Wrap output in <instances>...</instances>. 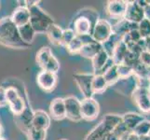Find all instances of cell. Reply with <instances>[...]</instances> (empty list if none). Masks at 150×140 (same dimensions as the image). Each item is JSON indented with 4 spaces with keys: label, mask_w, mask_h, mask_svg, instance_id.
I'll return each instance as SVG.
<instances>
[{
    "label": "cell",
    "mask_w": 150,
    "mask_h": 140,
    "mask_svg": "<svg viewBox=\"0 0 150 140\" xmlns=\"http://www.w3.org/2000/svg\"><path fill=\"white\" fill-rule=\"evenodd\" d=\"M0 45L16 50H25L31 47L21 38L19 29L10 17L0 19Z\"/></svg>",
    "instance_id": "cell-1"
},
{
    "label": "cell",
    "mask_w": 150,
    "mask_h": 140,
    "mask_svg": "<svg viewBox=\"0 0 150 140\" xmlns=\"http://www.w3.org/2000/svg\"><path fill=\"white\" fill-rule=\"evenodd\" d=\"M98 21H99V15L95 9L91 8H84L77 12L70 28L76 36L91 35L94 25Z\"/></svg>",
    "instance_id": "cell-2"
},
{
    "label": "cell",
    "mask_w": 150,
    "mask_h": 140,
    "mask_svg": "<svg viewBox=\"0 0 150 140\" xmlns=\"http://www.w3.org/2000/svg\"><path fill=\"white\" fill-rule=\"evenodd\" d=\"M28 9L30 11V24L35 34H46L50 25L55 23L53 19L38 5H35Z\"/></svg>",
    "instance_id": "cell-3"
},
{
    "label": "cell",
    "mask_w": 150,
    "mask_h": 140,
    "mask_svg": "<svg viewBox=\"0 0 150 140\" xmlns=\"http://www.w3.org/2000/svg\"><path fill=\"white\" fill-rule=\"evenodd\" d=\"M80 110L81 117L86 121H93L99 116L100 106L93 98H84L80 101Z\"/></svg>",
    "instance_id": "cell-4"
},
{
    "label": "cell",
    "mask_w": 150,
    "mask_h": 140,
    "mask_svg": "<svg viewBox=\"0 0 150 140\" xmlns=\"http://www.w3.org/2000/svg\"><path fill=\"white\" fill-rule=\"evenodd\" d=\"M112 34V25L106 20H99L94 25L91 37L98 43H103L109 39Z\"/></svg>",
    "instance_id": "cell-5"
},
{
    "label": "cell",
    "mask_w": 150,
    "mask_h": 140,
    "mask_svg": "<svg viewBox=\"0 0 150 140\" xmlns=\"http://www.w3.org/2000/svg\"><path fill=\"white\" fill-rule=\"evenodd\" d=\"M133 102L143 113L150 112V92L148 88L138 87L132 93Z\"/></svg>",
    "instance_id": "cell-6"
},
{
    "label": "cell",
    "mask_w": 150,
    "mask_h": 140,
    "mask_svg": "<svg viewBox=\"0 0 150 140\" xmlns=\"http://www.w3.org/2000/svg\"><path fill=\"white\" fill-rule=\"evenodd\" d=\"M93 74H86V73H76L73 76L76 84L79 87V91L84 95V98H91L93 96L92 92V80Z\"/></svg>",
    "instance_id": "cell-7"
},
{
    "label": "cell",
    "mask_w": 150,
    "mask_h": 140,
    "mask_svg": "<svg viewBox=\"0 0 150 140\" xmlns=\"http://www.w3.org/2000/svg\"><path fill=\"white\" fill-rule=\"evenodd\" d=\"M65 106V115L72 122H80L82 120L80 110V101L76 96H67L64 98Z\"/></svg>",
    "instance_id": "cell-8"
},
{
    "label": "cell",
    "mask_w": 150,
    "mask_h": 140,
    "mask_svg": "<svg viewBox=\"0 0 150 140\" xmlns=\"http://www.w3.org/2000/svg\"><path fill=\"white\" fill-rule=\"evenodd\" d=\"M91 63L94 72L93 75H103L110 66L115 65L113 60L103 50L91 59Z\"/></svg>",
    "instance_id": "cell-9"
},
{
    "label": "cell",
    "mask_w": 150,
    "mask_h": 140,
    "mask_svg": "<svg viewBox=\"0 0 150 140\" xmlns=\"http://www.w3.org/2000/svg\"><path fill=\"white\" fill-rule=\"evenodd\" d=\"M123 18L132 23H139L144 19V9L139 6L137 1H128L127 9Z\"/></svg>",
    "instance_id": "cell-10"
},
{
    "label": "cell",
    "mask_w": 150,
    "mask_h": 140,
    "mask_svg": "<svg viewBox=\"0 0 150 140\" xmlns=\"http://www.w3.org/2000/svg\"><path fill=\"white\" fill-rule=\"evenodd\" d=\"M37 82L40 89L44 92H50L53 91L57 84V75L54 73L42 70L40 71L37 77Z\"/></svg>",
    "instance_id": "cell-11"
},
{
    "label": "cell",
    "mask_w": 150,
    "mask_h": 140,
    "mask_svg": "<svg viewBox=\"0 0 150 140\" xmlns=\"http://www.w3.org/2000/svg\"><path fill=\"white\" fill-rule=\"evenodd\" d=\"M128 1H123V0H112L108 1L106 4V12L111 17L121 19L125 14L127 9Z\"/></svg>",
    "instance_id": "cell-12"
},
{
    "label": "cell",
    "mask_w": 150,
    "mask_h": 140,
    "mask_svg": "<svg viewBox=\"0 0 150 140\" xmlns=\"http://www.w3.org/2000/svg\"><path fill=\"white\" fill-rule=\"evenodd\" d=\"M31 125L33 128L38 129V130L47 131L50 125V117L44 110H35L33 114Z\"/></svg>",
    "instance_id": "cell-13"
},
{
    "label": "cell",
    "mask_w": 150,
    "mask_h": 140,
    "mask_svg": "<svg viewBox=\"0 0 150 140\" xmlns=\"http://www.w3.org/2000/svg\"><path fill=\"white\" fill-rule=\"evenodd\" d=\"M17 27L23 26L30 23V11L26 7H18L9 16Z\"/></svg>",
    "instance_id": "cell-14"
},
{
    "label": "cell",
    "mask_w": 150,
    "mask_h": 140,
    "mask_svg": "<svg viewBox=\"0 0 150 140\" xmlns=\"http://www.w3.org/2000/svg\"><path fill=\"white\" fill-rule=\"evenodd\" d=\"M50 117H51L55 121H61L66 117L64 98H55L50 102Z\"/></svg>",
    "instance_id": "cell-15"
},
{
    "label": "cell",
    "mask_w": 150,
    "mask_h": 140,
    "mask_svg": "<svg viewBox=\"0 0 150 140\" xmlns=\"http://www.w3.org/2000/svg\"><path fill=\"white\" fill-rule=\"evenodd\" d=\"M138 28L137 23H132L126 21L124 18H121L117 23L112 25V34L118 36L122 38L124 35H126L132 30H135Z\"/></svg>",
    "instance_id": "cell-16"
},
{
    "label": "cell",
    "mask_w": 150,
    "mask_h": 140,
    "mask_svg": "<svg viewBox=\"0 0 150 140\" xmlns=\"http://www.w3.org/2000/svg\"><path fill=\"white\" fill-rule=\"evenodd\" d=\"M122 118V123L125 125L127 130L129 132H132L135 127L140 123L142 121L144 120V118L140 115V114L135 112H128L121 116Z\"/></svg>",
    "instance_id": "cell-17"
},
{
    "label": "cell",
    "mask_w": 150,
    "mask_h": 140,
    "mask_svg": "<svg viewBox=\"0 0 150 140\" xmlns=\"http://www.w3.org/2000/svg\"><path fill=\"white\" fill-rule=\"evenodd\" d=\"M102 50H103L102 44L96 42V41H93V42H91V43H88L82 46L79 54L81 55L82 57H84V58L92 59L98 53H100Z\"/></svg>",
    "instance_id": "cell-18"
},
{
    "label": "cell",
    "mask_w": 150,
    "mask_h": 140,
    "mask_svg": "<svg viewBox=\"0 0 150 140\" xmlns=\"http://www.w3.org/2000/svg\"><path fill=\"white\" fill-rule=\"evenodd\" d=\"M63 32H64V30L62 29L59 25H57L56 23H53L48 28L47 32H46V35H47L49 40L53 45L59 46V45H62Z\"/></svg>",
    "instance_id": "cell-19"
},
{
    "label": "cell",
    "mask_w": 150,
    "mask_h": 140,
    "mask_svg": "<svg viewBox=\"0 0 150 140\" xmlns=\"http://www.w3.org/2000/svg\"><path fill=\"white\" fill-rule=\"evenodd\" d=\"M109 133L111 132L106 128L105 123L101 122L96 127H94L87 134L85 140H101L102 138L105 137Z\"/></svg>",
    "instance_id": "cell-20"
},
{
    "label": "cell",
    "mask_w": 150,
    "mask_h": 140,
    "mask_svg": "<svg viewBox=\"0 0 150 140\" xmlns=\"http://www.w3.org/2000/svg\"><path fill=\"white\" fill-rule=\"evenodd\" d=\"M128 51V47L123 43V41L120 40L118 42L115 48V50H114L113 55H112V60L114 62L115 65H120L122 64L124 58H125L126 53Z\"/></svg>",
    "instance_id": "cell-21"
},
{
    "label": "cell",
    "mask_w": 150,
    "mask_h": 140,
    "mask_svg": "<svg viewBox=\"0 0 150 140\" xmlns=\"http://www.w3.org/2000/svg\"><path fill=\"white\" fill-rule=\"evenodd\" d=\"M18 29H19L20 37H21V38L23 39V42L30 45V46L32 45L34 38L35 36V33L33 27L31 26L30 23L28 24H26V25H23V26L18 27Z\"/></svg>",
    "instance_id": "cell-22"
},
{
    "label": "cell",
    "mask_w": 150,
    "mask_h": 140,
    "mask_svg": "<svg viewBox=\"0 0 150 140\" xmlns=\"http://www.w3.org/2000/svg\"><path fill=\"white\" fill-rule=\"evenodd\" d=\"M105 79L106 84L109 86H113L115 85L117 82L120 80V77H118V73H117V65H113L112 66H110L105 73L102 75Z\"/></svg>",
    "instance_id": "cell-23"
},
{
    "label": "cell",
    "mask_w": 150,
    "mask_h": 140,
    "mask_svg": "<svg viewBox=\"0 0 150 140\" xmlns=\"http://www.w3.org/2000/svg\"><path fill=\"white\" fill-rule=\"evenodd\" d=\"M52 55V53H51V50L50 47H42L38 53H37V56H35V61H37L38 65L41 67V68H44V66L46 65V64L48 63V61L50 60V58Z\"/></svg>",
    "instance_id": "cell-24"
},
{
    "label": "cell",
    "mask_w": 150,
    "mask_h": 140,
    "mask_svg": "<svg viewBox=\"0 0 150 140\" xmlns=\"http://www.w3.org/2000/svg\"><path fill=\"white\" fill-rule=\"evenodd\" d=\"M120 40H121L120 37H118V36H116V35H112L109 38V39L106 40L105 42L102 43L103 50L105 51V53H107V55L109 56L110 58H112V55H113L114 50H115L116 46Z\"/></svg>",
    "instance_id": "cell-25"
},
{
    "label": "cell",
    "mask_w": 150,
    "mask_h": 140,
    "mask_svg": "<svg viewBox=\"0 0 150 140\" xmlns=\"http://www.w3.org/2000/svg\"><path fill=\"white\" fill-rule=\"evenodd\" d=\"M102 122L105 123V125L106 126L108 130L110 132H113L114 129L118 124H120L122 122V118L120 115H117V114H106Z\"/></svg>",
    "instance_id": "cell-26"
},
{
    "label": "cell",
    "mask_w": 150,
    "mask_h": 140,
    "mask_svg": "<svg viewBox=\"0 0 150 140\" xmlns=\"http://www.w3.org/2000/svg\"><path fill=\"white\" fill-rule=\"evenodd\" d=\"M107 87L108 85L106 84L102 75H94L93 80H92V92H93V93L101 95V93L105 92Z\"/></svg>",
    "instance_id": "cell-27"
},
{
    "label": "cell",
    "mask_w": 150,
    "mask_h": 140,
    "mask_svg": "<svg viewBox=\"0 0 150 140\" xmlns=\"http://www.w3.org/2000/svg\"><path fill=\"white\" fill-rule=\"evenodd\" d=\"M8 106L10 107V110L13 112L14 116H18L24 111L25 107H26V104H25L23 96H20L18 99L8 104Z\"/></svg>",
    "instance_id": "cell-28"
},
{
    "label": "cell",
    "mask_w": 150,
    "mask_h": 140,
    "mask_svg": "<svg viewBox=\"0 0 150 140\" xmlns=\"http://www.w3.org/2000/svg\"><path fill=\"white\" fill-rule=\"evenodd\" d=\"M149 131H150V121H147L144 119V121H142L138 124L132 133L136 134L137 136H147Z\"/></svg>",
    "instance_id": "cell-29"
},
{
    "label": "cell",
    "mask_w": 150,
    "mask_h": 140,
    "mask_svg": "<svg viewBox=\"0 0 150 140\" xmlns=\"http://www.w3.org/2000/svg\"><path fill=\"white\" fill-rule=\"evenodd\" d=\"M117 73H118V77H120V80H125L134 75L132 66H130L123 63L117 65Z\"/></svg>",
    "instance_id": "cell-30"
},
{
    "label": "cell",
    "mask_w": 150,
    "mask_h": 140,
    "mask_svg": "<svg viewBox=\"0 0 150 140\" xmlns=\"http://www.w3.org/2000/svg\"><path fill=\"white\" fill-rule=\"evenodd\" d=\"M138 32L141 38L146 39L150 37V21L144 18L138 23Z\"/></svg>",
    "instance_id": "cell-31"
},
{
    "label": "cell",
    "mask_w": 150,
    "mask_h": 140,
    "mask_svg": "<svg viewBox=\"0 0 150 140\" xmlns=\"http://www.w3.org/2000/svg\"><path fill=\"white\" fill-rule=\"evenodd\" d=\"M28 140H45L47 136V131L38 130L33 127H31L26 133Z\"/></svg>",
    "instance_id": "cell-32"
},
{
    "label": "cell",
    "mask_w": 150,
    "mask_h": 140,
    "mask_svg": "<svg viewBox=\"0 0 150 140\" xmlns=\"http://www.w3.org/2000/svg\"><path fill=\"white\" fill-rule=\"evenodd\" d=\"M82 46H83V43H82L81 39L79 38V36L76 35V37L74 38V39L66 46V49H67V50H68L70 53L76 54V53H79V50H81Z\"/></svg>",
    "instance_id": "cell-33"
},
{
    "label": "cell",
    "mask_w": 150,
    "mask_h": 140,
    "mask_svg": "<svg viewBox=\"0 0 150 140\" xmlns=\"http://www.w3.org/2000/svg\"><path fill=\"white\" fill-rule=\"evenodd\" d=\"M59 69H60V63H59V61L57 60L56 57L52 54L50 58V60L48 61V63L46 64V65L44 66L43 70L50 72V73L56 74L57 72L59 71Z\"/></svg>",
    "instance_id": "cell-34"
},
{
    "label": "cell",
    "mask_w": 150,
    "mask_h": 140,
    "mask_svg": "<svg viewBox=\"0 0 150 140\" xmlns=\"http://www.w3.org/2000/svg\"><path fill=\"white\" fill-rule=\"evenodd\" d=\"M20 92H18V90L14 87H8L6 89V100H7V104L12 103L13 101H15L16 99L20 97Z\"/></svg>",
    "instance_id": "cell-35"
},
{
    "label": "cell",
    "mask_w": 150,
    "mask_h": 140,
    "mask_svg": "<svg viewBox=\"0 0 150 140\" xmlns=\"http://www.w3.org/2000/svg\"><path fill=\"white\" fill-rule=\"evenodd\" d=\"M76 37V34L73 30L71 28H67L64 29L63 32V38H62V45L64 46H67L72 40L74 39V38Z\"/></svg>",
    "instance_id": "cell-36"
},
{
    "label": "cell",
    "mask_w": 150,
    "mask_h": 140,
    "mask_svg": "<svg viewBox=\"0 0 150 140\" xmlns=\"http://www.w3.org/2000/svg\"><path fill=\"white\" fill-rule=\"evenodd\" d=\"M139 62L147 67L150 66V53L147 50H144L139 56Z\"/></svg>",
    "instance_id": "cell-37"
},
{
    "label": "cell",
    "mask_w": 150,
    "mask_h": 140,
    "mask_svg": "<svg viewBox=\"0 0 150 140\" xmlns=\"http://www.w3.org/2000/svg\"><path fill=\"white\" fill-rule=\"evenodd\" d=\"M7 100H6V89L4 87L0 86V107L6 106Z\"/></svg>",
    "instance_id": "cell-38"
},
{
    "label": "cell",
    "mask_w": 150,
    "mask_h": 140,
    "mask_svg": "<svg viewBox=\"0 0 150 140\" xmlns=\"http://www.w3.org/2000/svg\"><path fill=\"white\" fill-rule=\"evenodd\" d=\"M146 2H147L146 7L144 9V18L150 21V1H147V0H146Z\"/></svg>",
    "instance_id": "cell-39"
},
{
    "label": "cell",
    "mask_w": 150,
    "mask_h": 140,
    "mask_svg": "<svg viewBox=\"0 0 150 140\" xmlns=\"http://www.w3.org/2000/svg\"><path fill=\"white\" fill-rule=\"evenodd\" d=\"M138 140H150V137L147 136H138Z\"/></svg>",
    "instance_id": "cell-40"
},
{
    "label": "cell",
    "mask_w": 150,
    "mask_h": 140,
    "mask_svg": "<svg viewBox=\"0 0 150 140\" xmlns=\"http://www.w3.org/2000/svg\"><path fill=\"white\" fill-rule=\"evenodd\" d=\"M146 79L150 81V66L147 67V73H146Z\"/></svg>",
    "instance_id": "cell-41"
},
{
    "label": "cell",
    "mask_w": 150,
    "mask_h": 140,
    "mask_svg": "<svg viewBox=\"0 0 150 140\" xmlns=\"http://www.w3.org/2000/svg\"><path fill=\"white\" fill-rule=\"evenodd\" d=\"M148 136L150 137V131H149V133H148Z\"/></svg>",
    "instance_id": "cell-42"
},
{
    "label": "cell",
    "mask_w": 150,
    "mask_h": 140,
    "mask_svg": "<svg viewBox=\"0 0 150 140\" xmlns=\"http://www.w3.org/2000/svg\"><path fill=\"white\" fill-rule=\"evenodd\" d=\"M61 140H66V139H61Z\"/></svg>",
    "instance_id": "cell-43"
},
{
    "label": "cell",
    "mask_w": 150,
    "mask_h": 140,
    "mask_svg": "<svg viewBox=\"0 0 150 140\" xmlns=\"http://www.w3.org/2000/svg\"><path fill=\"white\" fill-rule=\"evenodd\" d=\"M149 92H150V86H149Z\"/></svg>",
    "instance_id": "cell-44"
}]
</instances>
